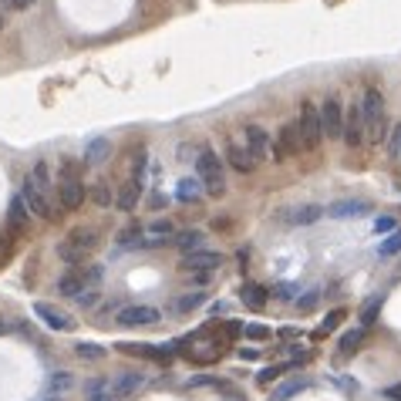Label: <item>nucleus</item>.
I'll list each match as a JSON object with an SVG mask.
<instances>
[{
    "label": "nucleus",
    "mask_w": 401,
    "mask_h": 401,
    "mask_svg": "<svg viewBox=\"0 0 401 401\" xmlns=\"http://www.w3.org/2000/svg\"><path fill=\"white\" fill-rule=\"evenodd\" d=\"M361 122H364V142L381 145V139L388 135V115H385V98H381V91L378 88L364 91Z\"/></svg>",
    "instance_id": "nucleus-1"
},
{
    "label": "nucleus",
    "mask_w": 401,
    "mask_h": 401,
    "mask_svg": "<svg viewBox=\"0 0 401 401\" xmlns=\"http://www.w3.org/2000/svg\"><path fill=\"white\" fill-rule=\"evenodd\" d=\"M95 250H98V233L78 226V230H71V233L58 243V257L65 260V263H71V267H81L85 257H91Z\"/></svg>",
    "instance_id": "nucleus-2"
},
{
    "label": "nucleus",
    "mask_w": 401,
    "mask_h": 401,
    "mask_svg": "<svg viewBox=\"0 0 401 401\" xmlns=\"http://www.w3.org/2000/svg\"><path fill=\"white\" fill-rule=\"evenodd\" d=\"M196 172H199V186L203 193L209 196H223L226 193V176H223V159L213 152V149H199V159H196Z\"/></svg>",
    "instance_id": "nucleus-3"
},
{
    "label": "nucleus",
    "mask_w": 401,
    "mask_h": 401,
    "mask_svg": "<svg viewBox=\"0 0 401 401\" xmlns=\"http://www.w3.org/2000/svg\"><path fill=\"white\" fill-rule=\"evenodd\" d=\"M54 189H58L61 209H65V213H75V209L85 203V182H81V176H78V166L65 162V166H61V179H58Z\"/></svg>",
    "instance_id": "nucleus-4"
},
{
    "label": "nucleus",
    "mask_w": 401,
    "mask_h": 401,
    "mask_svg": "<svg viewBox=\"0 0 401 401\" xmlns=\"http://www.w3.org/2000/svg\"><path fill=\"white\" fill-rule=\"evenodd\" d=\"M297 129H300V142H304V152H317L324 142V129H321V108L314 102H307L300 108L297 118Z\"/></svg>",
    "instance_id": "nucleus-5"
},
{
    "label": "nucleus",
    "mask_w": 401,
    "mask_h": 401,
    "mask_svg": "<svg viewBox=\"0 0 401 401\" xmlns=\"http://www.w3.org/2000/svg\"><path fill=\"white\" fill-rule=\"evenodd\" d=\"M300 152H304V142H300L297 122H287L284 129L277 132V142H270V156L273 162H284V159H294Z\"/></svg>",
    "instance_id": "nucleus-6"
},
{
    "label": "nucleus",
    "mask_w": 401,
    "mask_h": 401,
    "mask_svg": "<svg viewBox=\"0 0 401 401\" xmlns=\"http://www.w3.org/2000/svg\"><path fill=\"white\" fill-rule=\"evenodd\" d=\"M189 358L199 364H209V361H216L223 354V337L220 334H213V331H199V334L189 337Z\"/></svg>",
    "instance_id": "nucleus-7"
},
{
    "label": "nucleus",
    "mask_w": 401,
    "mask_h": 401,
    "mask_svg": "<svg viewBox=\"0 0 401 401\" xmlns=\"http://www.w3.org/2000/svg\"><path fill=\"white\" fill-rule=\"evenodd\" d=\"M216 267H223V253H216V250L182 253V263H179V270H186V273H209V270H216Z\"/></svg>",
    "instance_id": "nucleus-8"
},
{
    "label": "nucleus",
    "mask_w": 401,
    "mask_h": 401,
    "mask_svg": "<svg viewBox=\"0 0 401 401\" xmlns=\"http://www.w3.org/2000/svg\"><path fill=\"white\" fill-rule=\"evenodd\" d=\"M341 139L348 149H361L364 145V122H361V105H351L344 112V125H341Z\"/></svg>",
    "instance_id": "nucleus-9"
},
{
    "label": "nucleus",
    "mask_w": 401,
    "mask_h": 401,
    "mask_svg": "<svg viewBox=\"0 0 401 401\" xmlns=\"http://www.w3.org/2000/svg\"><path fill=\"white\" fill-rule=\"evenodd\" d=\"M21 199H24L27 213H34V216H41V220H54V213H58V209L34 189V182L27 179V176H24V182H21Z\"/></svg>",
    "instance_id": "nucleus-10"
},
{
    "label": "nucleus",
    "mask_w": 401,
    "mask_h": 401,
    "mask_svg": "<svg viewBox=\"0 0 401 401\" xmlns=\"http://www.w3.org/2000/svg\"><path fill=\"white\" fill-rule=\"evenodd\" d=\"M108 381H112V401H129L145 385V375L142 371H122V375L108 378Z\"/></svg>",
    "instance_id": "nucleus-11"
},
{
    "label": "nucleus",
    "mask_w": 401,
    "mask_h": 401,
    "mask_svg": "<svg viewBox=\"0 0 401 401\" xmlns=\"http://www.w3.org/2000/svg\"><path fill=\"white\" fill-rule=\"evenodd\" d=\"M341 125H344V105L337 98H327L321 108V129L327 139H341Z\"/></svg>",
    "instance_id": "nucleus-12"
},
{
    "label": "nucleus",
    "mask_w": 401,
    "mask_h": 401,
    "mask_svg": "<svg viewBox=\"0 0 401 401\" xmlns=\"http://www.w3.org/2000/svg\"><path fill=\"white\" fill-rule=\"evenodd\" d=\"M34 314H38V321L44 324L48 331H71V327H75V321H71L65 311H58L54 304H44V300L34 304Z\"/></svg>",
    "instance_id": "nucleus-13"
},
{
    "label": "nucleus",
    "mask_w": 401,
    "mask_h": 401,
    "mask_svg": "<svg viewBox=\"0 0 401 401\" xmlns=\"http://www.w3.org/2000/svg\"><path fill=\"white\" fill-rule=\"evenodd\" d=\"M162 314L156 307H145V304H135V307H125V311L118 314V324L122 327H149V324H159Z\"/></svg>",
    "instance_id": "nucleus-14"
},
{
    "label": "nucleus",
    "mask_w": 401,
    "mask_h": 401,
    "mask_svg": "<svg viewBox=\"0 0 401 401\" xmlns=\"http://www.w3.org/2000/svg\"><path fill=\"white\" fill-rule=\"evenodd\" d=\"M243 139H246V149H250V156L257 159V162L270 159V135L260 129V125H246Z\"/></svg>",
    "instance_id": "nucleus-15"
},
{
    "label": "nucleus",
    "mask_w": 401,
    "mask_h": 401,
    "mask_svg": "<svg viewBox=\"0 0 401 401\" xmlns=\"http://www.w3.org/2000/svg\"><path fill=\"white\" fill-rule=\"evenodd\" d=\"M7 226H11L14 236H21L27 226H31V213H27V206H24V199H21V196H14L11 206H7Z\"/></svg>",
    "instance_id": "nucleus-16"
},
{
    "label": "nucleus",
    "mask_w": 401,
    "mask_h": 401,
    "mask_svg": "<svg viewBox=\"0 0 401 401\" xmlns=\"http://www.w3.org/2000/svg\"><path fill=\"white\" fill-rule=\"evenodd\" d=\"M226 162H230L236 172H243V176L257 169V159L250 156V149H246V145H240V142H230V145H226Z\"/></svg>",
    "instance_id": "nucleus-17"
},
{
    "label": "nucleus",
    "mask_w": 401,
    "mask_h": 401,
    "mask_svg": "<svg viewBox=\"0 0 401 401\" xmlns=\"http://www.w3.org/2000/svg\"><path fill=\"white\" fill-rule=\"evenodd\" d=\"M324 213H327V216H334V220H351V216H361V213H368V203H364V199H341V203H331Z\"/></svg>",
    "instance_id": "nucleus-18"
},
{
    "label": "nucleus",
    "mask_w": 401,
    "mask_h": 401,
    "mask_svg": "<svg viewBox=\"0 0 401 401\" xmlns=\"http://www.w3.org/2000/svg\"><path fill=\"white\" fill-rule=\"evenodd\" d=\"M240 300H243L250 311H263V307H267V290L250 280V284H243V290H240Z\"/></svg>",
    "instance_id": "nucleus-19"
},
{
    "label": "nucleus",
    "mask_w": 401,
    "mask_h": 401,
    "mask_svg": "<svg viewBox=\"0 0 401 401\" xmlns=\"http://www.w3.org/2000/svg\"><path fill=\"white\" fill-rule=\"evenodd\" d=\"M108 156H112V142H108V139H91L88 149H85V162H88V166H98V162H105Z\"/></svg>",
    "instance_id": "nucleus-20"
},
{
    "label": "nucleus",
    "mask_w": 401,
    "mask_h": 401,
    "mask_svg": "<svg viewBox=\"0 0 401 401\" xmlns=\"http://www.w3.org/2000/svg\"><path fill=\"white\" fill-rule=\"evenodd\" d=\"M85 398L88 401H112V381L108 378H91L85 385Z\"/></svg>",
    "instance_id": "nucleus-21"
},
{
    "label": "nucleus",
    "mask_w": 401,
    "mask_h": 401,
    "mask_svg": "<svg viewBox=\"0 0 401 401\" xmlns=\"http://www.w3.org/2000/svg\"><path fill=\"white\" fill-rule=\"evenodd\" d=\"M300 391H307V378H290V381H284V385L273 388V401H290L294 395H300Z\"/></svg>",
    "instance_id": "nucleus-22"
},
{
    "label": "nucleus",
    "mask_w": 401,
    "mask_h": 401,
    "mask_svg": "<svg viewBox=\"0 0 401 401\" xmlns=\"http://www.w3.org/2000/svg\"><path fill=\"white\" fill-rule=\"evenodd\" d=\"M172 243L179 246L182 253H196V250H203V233L199 230H182V233H176Z\"/></svg>",
    "instance_id": "nucleus-23"
},
{
    "label": "nucleus",
    "mask_w": 401,
    "mask_h": 401,
    "mask_svg": "<svg viewBox=\"0 0 401 401\" xmlns=\"http://www.w3.org/2000/svg\"><path fill=\"white\" fill-rule=\"evenodd\" d=\"M176 199H179V203H199V199H203V186H199V179H182L179 189H176Z\"/></svg>",
    "instance_id": "nucleus-24"
},
{
    "label": "nucleus",
    "mask_w": 401,
    "mask_h": 401,
    "mask_svg": "<svg viewBox=\"0 0 401 401\" xmlns=\"http://www.w3.org/2000/svg\"><path fill=\"white\" fill-rule=\"evenodd\" d=\"M91 199H95L102 209H108L112 203H115V193H112V186H108L105 179H98L95 182V189H91Z\"/></svg>",
    "instance_id": "nucleus-25"
},
{
    "label": "nucleus",
    "mask_w": 401,
    "mask_h": 401,
    "mask_svg": "<svg viewBox=\"0 0 401 401\" xmlns=\"http://www.w3.org/2000/svg\"><path fill=\"white\" fill-rule=\"evenodd\" d=\"M324 216L321 206H304V209H294V216H290V223H297V226H307V223H317Z\"/></svg>",
    "instance_id": "nucleus-26"
},
{
    "label": "nucleus",
    "mask_w": 401,
    "mask_h": 401,
    "mask_svg": "<svg viewBox=\"0 0 401 401\" xmlns=\"http://www.w3.org/2000/svg\"><path fill=\"white\" fill-rule=\"evenodd\" d=\"M203 304H206V294H203V290H193V294H186V297H179L176 300V311H196V307H203Z\"/></svg>",
    "instance_id": "nucleus-27"
},
{
    "label": "nucleus",
    "mask_w": 401,
    "mask_h": 401,
    "mask_svg": "<svg viewBox=\"0 0 401 401\" xmlns=\"http://www.w3.org/2000/svg\"><path fill=\"white\" fill-rule=\"evenodd\" d=\"M378 314H381V297H371L361 307V324H364V327H371V324L378 321Z\"/></svg>",
    "instance_id": "nucleus-28"
},
{
    "label": "nucleus",
    "mask_w": 401,
    "mask_h": 401,
    "mask_svg": "<svg viewBox=\"0 0 401 401\" xmlns=\"http://www.w3.org/2000/svg\"><path fill=\"white\" fill-rule=\"evenodd\" d=\"M378 253H381V257H395V253H401V230H391L388 240L378 246Z\"/></svg>",
    "instance_id": "nucleus-29"
},
{
    "label": "nucleus",
    "mask_w": 401,
    "mask_h": 401,
    "mask_svg": "<svg viewBox=\"0 0 401 401\" xmlns=\"http://www.w3.org/2000/svg\"><path fill=\"white\" fill-rule=\"evenodd\" d=\"M364 344V327H358V331H348V334L341 337V351H358Z\"/></svg>",
    "instance_id": "nucleus-30"
},
{
    "label": "nucleus",
    "mask_w": 401,
    "mask_h": 401,
    "mask_svg": "<svg viewBox=\"0 0 401 401\" xmlns=\"http://www.w3.org/2000/svg\"><path fill=\"white\" fill-rule=\"evenodd\" d=\"M75 354H78L81 361H102L105 348H98V344H78V348H75Z\"/></svg>",
    "instance_id": "nucleus-31"
},
{
    "label": "nucleus",
    "mask_w": 401,
    "mask_h": 401,
    "mask_svg": "<svg viewBox=\"0 0 401 401\" xmlns=\"http://www.w3.org/2000/svg\"><path fill=\"white\" fill-rule=\"evenodd\" d=\"M118 243H122V246H135V243H142V226H129V230H122V236H118Z\"/></svg>",
    "instance_id": "nucleus-32"
},
{
    "label": "nucleus",
    "mask_w": 401,
    "mask_h": 401,
    "mask_svg": "<svg viewBox=\"0 0 401 401\" xmlns=\"http://www.w3.org/2000/svg\"><path fill=\"white\" fill-rule=\"evenodd\" d=\"M344 317H348V311H344V307H337V311L327 314V321H324V334H331V331H337Z\"/></svg>",
    "instance_id": "nucleus-33"
},
{
    "label": "nucleus",
    "mask_w": 401,
    "mask_h": 401,
    "mask_svg": "<svg viewBox=\"0 0 401 401\" xmlns=\"http://www.w3.org/2000/svg\"><path fill=\"white\" fill-rule=\"evenodd\" d=\"M287 368H290V364H273V368H263V371H260V385H270V381H277Z\"/></svg>",
    "instance_id": "nucleus-34"
},
{
    "label": "nucleus",
    "mask_w": 401,
    "mask_h": 401,
    "mask_svg": "<svg viewBox=\"0 0 401 401\" xmlns=\"http://www.w3.org/2000/svg\"><path fill=\"white\" fill-rule=\"evenodd\" d=\"M71 385H75V381H71L68 371H54V375H51V391H68Z\"/></svg>",
    "instance_id": "nucleus-35"
},
{
    "label": "nucleus",
    "mask_w": 401,
    "mask_h": 401,
    "mask_svg": "<svg viewBox=\"0 0 401 401\" xmlns=\"http://www.w3.org/2000/svg\"><path fill=\"white\" fill-rule=\"evenodd\" d=\"M294 294H297V287H294V284L273 287V297H277V300H294Z\"/></svg>",
    "instance_id": "nucleus-36"
},
{
    "label": "nucleus",
    "mask_w": 401,
    "mask_h": 401,
    "mask_svg": "<svg viewBox=\"0 0 401 401\" xmlns=\"http://www.w3.org/2000/svg\"><path fill=\"white\" fill-rule=\"evenodd\" d=\"M246 337H250V341H267L270 331H267V327H260V324H250V327H246Z\"/></svg>",
    "instance_id": "nucleus-37"
},
{
    "label": "nucleus",
    "mask_w": 401,
    "mask_h": 401,
    "mask_svg": "<svg viewBox=\"0 0 401 401\" xmlns=\"http://www.w3.org/2000/svg\"><path fill=\"white\" fill-rule=\"evenodd\" d=\"M317 297H321V290H311V294H307V297H304V300H297V307H300V311H304V314H307V311H314V307H317Z\"/></svg>",
    "instance_id": "nucleus-38"
},
{
    "label": "nucleus",
    "mask_w": 401,
    "mask_h": 401,
    "mask_svg": "<svg viewBox=\"0 0 401 401\" xmlns=\"http://www.w3.org/2000/svg\"><path fill=\"white\" fill-rule=\"evenodd\" d=\"M395 230V220L391 216H378L375 220V233H391Z\"/></svg>",
    "instance_id": "nucleus-39"
},
{
    "label": "nucleus",
    "mask_w": 401,
    "mask_h": 401,
    "mask_svg": "<svg viewBox=\"0 0 401 401\" xmlns=\"http://www.w3.org/2000/svg\"><path fill=\"white\" fill-rule=\"evenodd\" d=\"M152 233H156V236H172V223H169V220H159L156 226H152Z\"/></svg>",
    "instance_id": "nucleus-40"
},
{
    "label": "nucleus",
    "mask_w": 401,
    "mask_h": 401,
    "mask_svg": "<svg viewBox=\"0 0 401 401\" xmlns=\"http://www.w3.org/2000/svg\"><path fill=\"white\" fill-rule=\"evenodd\" d=\"M95 294H98V290L91 287V290H85V294H81V297H75V300H78L81 307H91V304H95Z\"/></svg>",
    "instance_id": "nucleus-41"
},
{
    "label": "nucleus",
    "mask_w": 401,
    "mask_h": 401,
    "mask_svg": "<svg viewBox=\"0 0 401 401\" xmlns=\"http://www.w3.org/2000/svg\"><path fill=\"white\" fill-rule=\"evenodd\" d=\"M391 152H395V159H401V125L395 129V142H391Z\"/></svg>",
    "instance_id": "nucleus-42"
},
{
    "label": "nucleus",
    "mask_w": 401,
    "mask_h": 401,
    "mask_svg": "<svg viewBox=\"0 0 401 401\" xmlns=\"http://www.w3.org/2000/svg\"><path fill=\"white\" fill-rule=\"evenodd\" d=\"M31 4H34V0H14V7H17V11H24V7H31Z\"/></svg>",
    "instance_id": "nucleus-43"
},
{
    "label": "nucleus",
    "mask_w": 401,
    "mask_h": 401,
    "mask_svg": "<svg viewBox=\"0 0 401 401\" xmlns=\"http://www.w3.org/2000/svg\"><path fill=\"white\" fill-rule=\"evenodd\" d=\"M7 7H14V0H0V11H7Z\"/></svg>",
    "instance_id": "nucleus-44"
},
{
    "label": "nucleus",
    "mask_w": 401,
    "mask_h": 401,
    "mask_svg": "<svg viewBox=\"0 0 401 401\" xmlns=\"http://www.w3.org/2000/svg\"><path fill=\"white\" fill-rule=\"evenodd\" d=\"M388 395L391 398H401V388H388Z\"/></svg>",
    "instance_id": "nucleus-45"
},
{
    "label": "nucleus",
    "mask_w": 401,
    "mask_h": 401,
    "mask_svg": "<svg viewBox=\"0 0 401 401\" xmlns=\"http://www.w3.org/2000/svg\"><path fill=\"white\" fill-rule=\"evenodd\" d=\"M44 401H61V395H51V398H44Z\"/></svg>",
    "instance_id": "nucleus-46"
},
{
    "label": "nucleus",
    "mask_w": 401,
    "mask_h": 401,
    "mask_svg": "<svg viewBox=\"0 0 401 401\" xmlns=\"http://www.w3.org/2000/svg\"><path fill=\"white\" fill-rule=\"evenodd\" d=\"M4 331H7V324H0V334H4Z\"/></svg>",
    "instance_id": "nucleus-47"
},
{
    "label": "nucleus",
    "mask_w": 401,
    "mask_h": 401,
    "mask_svg": "<svg viewBox=\"0 0 401 401\" xmlns=\"http://www.w3.org/2000/svg\"><path fill=\"white\" fill-rule=\"evenodd\" d=\"M0 27H4V14H0Z\"/></svg>",
    "instance_id": "nucleus-48"
}]
</instances>
